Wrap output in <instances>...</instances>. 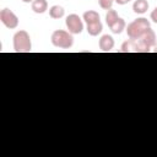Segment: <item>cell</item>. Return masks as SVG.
<instances>
[{
    "mask_svg": "<svg viewBox=\"0 0 157 157\" xmlns=\"http://www.w3.org/2000/svg\"><path fill=\"white\" fill-rule=\"evenodd\" d=\"M121 53H148L150 50L142 44L139 38H130L121 44Z\"/></svg>",
    "mask_w": 157,
    "mask_h": 157,
    "instance_id": "4",
    "label": "cell"
},
{
    "mask_svg": "<svg viewBox=\"0 0 157 157\" xmlns=\"http://www.w3.org/2000/svg\"><path fill=\"white\" fill-rule=\"evenodd\" d=\"M64 15H65V10L60 5H53L49 9V16L54 20H59V18L64 17Z\"/></svg>",
    "mask_w": 157,
    "mask_h": 157,
    "instance_id": "14",
    "label": "cell"
},
{
    "mask_svg": "<svg viewBox=\"0 0 157 157\" xmlns=\"http://www.w3.org/2000/svg\"><path fill=\"white\" fill-rule=\"evenodd\" d=\"M117 4H119V5H125V4H128V2H130L131 0H114Z\"/></svg>",
    "mask_w": 157,
    "mask_h": 157,
    "instance_id": "18",
    "label": "cell"
},
{
    "mask_svg": "<svg viewBox=\"0 0 157 157\" xmlns=\"http://www.w3.org/2000/svg\"><path fill=\"white\" fill-rule=\"evenodd\" d=\"M102 29H103V25H102L101 21H97V22H93V23H88L87 27H86L87 33L90 36H92V37L98 36L102 32Z\"/></svg>",
    "mask_w": 157,
    "mask_h": 157,
    "instance_id": "10",
    "label": "cell"
},
{
    "mask_svg": "<svg viewBox=\"0 0 157 157\" xmlns=\"http://www.w3.org/2000/svg\"><path fill=\"white\" fill-rule=\"evenodd\" d=\"M148 6H150V5H148V1H147V0H135L134 4H132V11H134L135 13L142 15V13L147 12Z\"/></svg>",
    "mask_w": 157,
    "mask_h": 157,
    "instance_id": "9",
    "label": "cell"
},
{
    "mask_svg": "<svg viewBox=\"0 0 157 157\" xmlns=\"http://www.w3.org/2000/svg\"><path fill=\"white\" fill-rule=\"evenodd\" d=\"M52 44L56 48H61V49H69L72 47L74 44V37L69 31H64V29H56L52 33L50 37Z\"/></svg>",
    "mask_w": 157,
    "mask_h": 157,
    "instance_id": "1",
    "label": "cell"
},
{
    "mask_svg": "<svg viewBox=\"0 0 157 157\" xmlns=\"http://www.w3.org/2000/svg\"><path fill=\"white\" fill-rule=\"evenodd\" d=\"M150 27H151L150 21L145 17H140V18H136L132 22H130L125 29H126V33H128L129 38H139Z\"/></svg>",
    "mask_w": 157,
    "mask_h": 157,
    "instance_id": "2",
    "label": "cell"
},
{
    "mask_svg": "<svg viewBox=\"0 0 157 157\" xmlns=\"http://www.w3.org/2000/svg\"><path fill=\"white\" fill-rule=\"evenodd\" d=\"M113 2L114 0H98V4L103 10H110L113 6Z\"/></svg>",
    "mask_w": 157,
    "mask_h": 157,
    "instance_id": "16",
    "label": "cell"
},
{
    "mask_svg": "<svg viewBox=\"0 0 157 157\" xmlns=\"http://www.w3.org/2000/svg\"><path fill=\"white\" fill-rule=\"evenodd\" d=\"M118 17H119V16H118V13H117L115 10H113V9L108 10V12H107V15H105V22H107L108 27H109L112 23H114L115 20H118Z\"/></svg>",
    "mask_w": 157,
    "mask_h": 157,
    "instance_id": "15",
    "label": "cell"
},
{
    "mask_svg": "<svg viewBox=\"0 0 157 157\" xmlns=\"http://www.w3.org/2000/svg\"><path fill=\"white\" fill-rule=\"evenodd\" d=\"M98 45L102 52H110L114 48V39L109 34H103L98 42Z\"/></svg>",
    "mask_w": 157,
    "mask_h": 157,
    "instance_id": "8",
    "label": "cell"
},
{
    "mask_svg": "<svg viewBox=\"0 0 157 157\" xmlns=\"http://www.w3.org/2000/svg\"><path fill=\"white\" fill-rule=\"evenodd\" d=\"M0 20H1L2 25L10 29H15L18 26V17L15 15V12H12L7 7H5L0 11Z\"/></svg>",
    "mask_w": 157,
    "mask_h": 157,
    "instance_id": "6",
    "label": "cell"
},
{
    "mask_svg": "<svg viewBox=\"0 0 157 157\" xmlns=\"http://www.w3.org/2000/svg\"><path fill=\"white\" fill-rule=\"evenodd\" d=\"M82 18H83V21L86 22V25L93 23V22H97V21H101V20H99V13H98L97 11H94V10H88V11L83 12Z\"/></svg>",
    "mask_w": 157,
    "mask_h": 157,
    "instance_id": "13",
    "label": "cell"
},
{
    "mask_svg": "<svg viewBox=\"0 0 157 157\" xmlns=\"http://www.w3.org/2000/svg\"><path fill=\"white\" fill-rule=\"evenodd\" d=\"M31 7L32 11L36 13H44L48 10V2L47 0H33Z\"/></svg>",
    "mask_w": 157,
    "mask_h": 157,
    "instance_id": "11",
    "label": "cell"
},
{
    "mask_svg": "<svg viewBox=\"0 0 157 157\" xmlns=\"http://www.w3.org/2000/svg\"><path fill=\"white\" fill-rule=\"evenodd\" d=\"M13 50L16 53H28L32 50L31 37L26 31H17L13 36Z\"/></svg>",
    "mask_w": 157,
    "mask_h": 157,
    "instance_id": "3",
    "label": "cell"
},
{
    "mask_svg": "<svg viewBox=\"0 0 157 157\" xmlns=\"http://www.w3.org/2000/svg\"><path fill=\"white\" fill-rule=\"evenodd\" d=\"M23 2H26V4H29V2H33V0H22Z\"/></svg>",
    "mask_w": 157,
    "mask_h": 157,
    "instance_id": "19",
    "label": "cell"
},
{
    "mask_svg": "<svg viewBox=\"0 0 157 157\" xmlns=\"http://www.w3.org/2000/svg\"><path fill=\"white\" fill-rule=\"evenodd\" d=\"M139 39L142 42V44L148 49V50H152V48L156 45V43H157V38H156V33H155V31L150 27V28H147L146 31H145V33L141 36V37H139Z\"/></svg>",
    "mask_w": 157,
    "mask_h": 157,
    "instance_id": "7",
    "label": "cell"
},
{
    "mask_svg": "<svg viewBox=\"0 0 157 157\" xmlns=\"http://www.w3.org/2000/svg\"><path fill=\"white\" fill-rule=\"evenodd\" d=\"M150 18L152 20V22L157 23V6L152 10V12H151V15H150Z\"/></svg>",
    "mask_w": 157,
    "mask_h": 157,
    "instance_id": "17",
    "label": "cell"
},
{
    "mask_svg": "<svg viewBox=\"0 0 157 157\" xmlns=\"http://www.w3.org/2000/svg\"><path fill=\"white\" fill-rule=\"evenodd\" d=\"M65 25L71 34H80L83 31V22L81 20V17L76 13L69 15L65 20Z\"/></svg>",
    "mask_w": 157,
    "mask_h": 157,
    "instance_id": "5",
    "label": "cell"
},
{
    "mask_svg": "<svg viewBox=\"0 0 157 157\" xmlns=\"http://www.w3.org/2000/svg\"><path fill=\"white\" fill-rule=\"evenodd\" d=\"M109 28H110V31H112L113 33H115V34H120V33L126 28V23H125L124 18L118 17V20H115V22L112 23V25L109 26Z\"/></svg>",
    "mask_w": 157,
    "mask_h": 157,
    "instance_id": "12",
    "label": "cell"
},
{
    "mask_svg": "<svg viewBox=\"0 0 157 157\" xmlns=\"http://www.w3.org/2000/svg\"><path fill=\"white\" fill-rule=\"evenodd\" d=\"M152 50H153L155 53H157V43H156V45H155V47L152 48Z\"/></svg>",
    "mask_w": 157,
    "mask_h": 157,
    "instance_id": "20",
    "label": "cell"
}]
</instances>
